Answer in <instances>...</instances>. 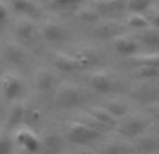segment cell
Segmentation results:
<instances>
[{"label": "cell", "mask_w": 159, "mask_h": 154, "mask_svg": "<svg viewBox=\"0 0 159 154\" xmlns=\"http://www.w3.org/2000/svg\"><path fill=\"white\" fill-rule=\"evenodd\" d=\"M95 6L101 11H113L119 8L120 2L119 0H95Z\"/></svg>", "instance_id": "obj_25"}, {"label": "cell", "mask_w": 159, "mask_h": 154, "mask_svg": "<svg viewBox=\"0 0 159 154\" xmlns=\"http://www.w3.org/2000/svg\"><path fill=\"white\" fill-rule=\"evenodd\" d=\"M126 24H127V27L133 28V30H138V31L145 30V28H148L151 25L149 24V18H147L145 16L138 14V13L130 14L126 20Z\"/></svg>", "instance_id": "obj_16"}, {"label": "cell", "mask_w": 159, "mask_h": 154, "mask_svg": "<svg viewBox=\"0 0 159 154\" xmlns=\"http://www.w3.org/2000/svg\"><path fill=\"white\" fill-rule=\"evenodd\" d=\"M11 7L17 13L32 14L36 10V6L32 0H11Z\"/></svg>", "instance_id": "obj_21"}, {"label": "cell", "mask_w": 159, "mask_h": 154, "mask_svg": "<svg viewBox=\"0 0 159 154\" xmlns=\"http://www.w3.org/2000/svg\"><path fill=\"white\" fill-rule=\"evenodd\" d=\"M4 56L7 62L13 63L14 66H22L27 62V56L22 48L17 44H7L4 48Z\"/></svg>", "instance_id": "obj_10"}, {"label": "cell", "mask_w": 159, "mask_h": 154, "mask_svg": "<svg viewBox=\"0 0 159 154\" xmlns=\"http://www.w3.org/2000/svg\"><path fill=\"white\" fill-rule=\"evenodd\" d=\"M151 6V0H127V7L133 11V13H144L148 10Z\"/></svg>", "instance_id": "obj_24"}, {"label": "cell", "mask_w": 159, "mask_h": 154, "mask_svg": "<svg viewBox=\"0 0 159 154\" xmlns=\"http://www.w3.org/2000/svg\"><path fill=\"white\" fill-rule=\"evenodd\" d=\"M147 126H148L147 119L140 115H129V113L117 123L119 132L126 137H138L147 129Z\"/></svg>", "instance_id": "obj_3"}, {"label": "cell", "mask_w": 159, "mask_h": 154, "mask_svg": "<svg viewBox=\"0 0 159 154\" xmlns=\"http://www.w3.org/2000/svg\"><path fill=\"white\" fill-rule=\"evenodd\" d=\"M41 147L48 154H56L61 149V140L57 135H46L43 140H41Z\"/></svg>", "instance_id": "obj_15"}, {"label": "cell", "mask_w": 159, "mask_h": 154, "mask_svg": "<svg viewBox=\"0 0 159 154\" xmlns=\"http://www.w3.org/2000/svg\"><path fill=\"white\" fill-rule=\"evenodd\" d=\"M149 24H151L152 27H158L159 28V11H158V13H155L154 17L149 20Z\"/></svg>", "instance_id": "obj_29"}, {"label": "cell", "mask_w": 159, "mask_h": 154, "mask_svg": "<svg viewBox=\"0 0 159 154\" xmlns=\"http://www.w3.org/2000/svg\"><path fill=\"white\" fill-rule=\"evenodd\" d=\"M35 85L39 91H49L55 85V76L48 69H39L35 73Z\"/></svg>", "instance_id": "obj_13"}, {"label": "cell", "mask_w": 159, "mask_h": 154, "mask_svg": "<svg viewBox=\"0 0 159 154\" xmlns=\"http://www.w3.org/2000/svg\"><path fill=\"white\" fill-rule=\"evenodd\" d=\"M113 48L119 55L131 58L140 51V42L130 35H119L113 39Z\"/></svg>", "instance_id": "obj_6"}, {"label": "cell", "mask_w": 159, "mask_h": 154, "mask_svg": "<svg viewBox=\"0 0 159 154\" xmlns=\"http://www.w3.org/2000/svg\"><path fill=\"white\" fill-rule=\"evenodd\" d=\"M24 91V83L16 73H6L2 77V93L7 99H16Z\"/></svg>", "instance_id": "obj_5"}, {"label": "cell", "mask_w": 159, "mask_h": 154, "mask_svg": "<svg viewBox=\"0 0 159 154\" xmlns=\"http://www.w3.org/2000/svg\"><path fill=\"white\" fill-rule=\"evenodd\" d=\"M25 108L21 104H16L11 108L10 113H8V125L10 126H18L25 118Z\"/></svg>", "instance_id": "obj_20"}, {"label": "cell", "mask_w": 159, "mask_h": 154, "mask_svg": "<svg viewBox=\"0 0 159 154\" xmlns=\"http://www.w3.org/2000/svg\"><path fill=\"white\" fill-rule=\"evenodd\" d=\"M137 39H140L143 44L148 45L152 48L159 46V28L149 25L145 30H141L137 35Z\"/></svg>", "instance_id": "obj_14"}, {"label": "cell", "mask_w": 159, "mask_h": 154, "mask_svg": "<svg viewBox=\"0 0 159 154\" xmlns=\"http://www.w3.org/2000/svg\"><path fill=\"white\" fill-rule=\"evenodd\" d=\"M56 105L61 108H73L78 107L84 102V94L82 91L73 84H64L57 90L55 97Z\"/></svg>", "instance_id": "obj_2"}, {"label": "cell", "mask_w": 159, "mask_h": 154, "mask_svg": "<svg viewBox=\"0 0 159 154\" xmlns=\"http://www.w3.org/2000/svg\"><path fill=\"white\" fill-rule=\"evenodd\" d=\"M99 137H101V132L98 128H92L84 122H70L67 128V139L74 144H87L95 142Z\"/></svg>", "instance_id": "obj_1"}, {"label": "cell", "mask_w": 159, "mask_h": 154, "mask_svg": "<svg viewBox=\"0 0 159 154\" xmlns=\"http://www.w3.org/2000/svg\"><path fill=\"white\" fill-rule=\"evenodd\" d=\"M151 112H152V115H154L155 118L159 119V102H158V104H155V105H152V107H151Z\"/></svg>", "instance_id": "obj_30"}, {"label": "cell", "mask_w": 159, "mask_h": 154, "mask_svg": "<svg viewBox=\"0 0 159 154\" xmlns=\"http://www.w3.org/2000/svg\"><path fill=\"white\" fill-rule=\"evenodd\" d=\"M52 2L53 6H69V4H73V3H75L77 0H50Z\"/></svg>", "instance_id": "obj_28"}, {"label": "cell", "mask_w": 159, "mask_h": 154, "mask_svg": "<svg viewBox=\"0 0 159 154\" xmlns=\"http://www.w3.org/2000/svg\"><path fill=\"white\" fill-rule=\"evenodd\" d=\"M133 62L137 66H152L159 67V53H145V55H134L131 56Z\"/></svg>", "instance_id": "obj_17"}, {"label": "cell", "mask_w": 159, "mask_h": 154, "mask_svg": "<svg viewBox=\"0 0 159 154\" xmlns=\"http://www.w3.org/2000/svg\"><path fill=\"white\" fill-rule=\"evenodd\" d=\"M16 142L24 149V152L35 154L41 149V139L30 128H20L16 132Z\"/></svg>", "instance_id": "obj_4"}, {"label": "cell", "mask_w": 159, "mask_h": 154, "mask_svg": "<svg viewBox=\"0 0 159 154\" xmlns=\"http://www.w3.org/2000/svg\"><path fill=\"white\" fill-rule=\"evenodd\" d=\"M77 16H78L80 20L88 21V22H92V21H96V20H98V13L93 11V8H91V7L81 8V10L77 13Z\"/></svg>", "instance_id": "obj_26"}, {"label": "cell", "mask_w": 159, "mask_h": 154, "mask_svg": "<svg viewBox=\"0 0 159 154\" xmlns=\"http://www.w3.org/2000/svg\"><path fill=\"white\" fill-rule=\"evenodd\" d=\"M53 63L60 72H73L78 67L80 62L74 56L66 55V53H56L53 58Z\"/></svg>", "instance_id": "obj_12"}, {"label": "cell", "mask_w": 159, "mask_h": 154, "mask_svg": "<svg viewBox=\"0 0 159 154\" xmlns=\"http://www.w3.org/2000/svg\"><path fill=\"white\" fill-rule=\"evenodd\" d=\"M13 153V140L6 130H0V154Z\"/></svg>", "instance_id": "obj_23"}, {"label": "cell", "mask_w": 159, "mask_h": 154, "mask_svg": "<svg viewBox=\"0 0 159 154\" xmlns=\"http://www.w3.org/2000/svg\"><path fill=\"white\" fill-rule=\"evenodd\" d=\"M103 154H133V149L120 142H112L106 144V147L103 149Z\"/></svg>", "instance_id": "obj_22"}, {"label": "cell", "mask_w": 159, "mask_h": 154, "mask_svg": "<svg viewBox=\"0 0 159 154\" xmlns=\"http://www.w3.org/2000/svg\"><path fill=\"white\" fill-rule=\"evenodd\" d=\"M0 113H2V105H0Z\"/></svg>", "instance_id": "obj_31"}, {"label": "cell", "mask_w": 159, "mask_h": 154, "mask_svg": "<svg viewBox=\"0 0 159 154\" xmlns=\"http://www.w3.org/2000/svg\"><path fill=\"white\" fill-rule=\"evenodd\" d=\"M88 115L93 119L95 122L102 125H107V126H113V125H117V119L109 112L105 107L101 105H95V107H91L88 109Z\"/></svg>", "instance_id": "obj_9"}, {"label": "cell", "mask_w": 159, "mask_h": 154, "mask_svg": "<svg viewBox=\"0 0 159 154\" xmlns=\"http://www.w3.org/2000/svg\"><path fill=\"white\" fill-rule=\"evenodd\" d=\"M159 76V67H152V66H135L133 70V77L135 79H154Z\"/></svg>", "instance_id": "obj_19"}, {"label": "cell", "mask_w": 159, "mask_h": 154, "mask_svg": "<svg viewBox=\"0 0 159 154\" xmlns=\"http://www.w3.org/2000/svg\"><path fill=\"white\" fill-rule=\"evenodd\" d=\"M41 32H42V36H43L45 41L50 42V44L63 41L64 36H66V31H64V28L61 27V25H59L57 22H52V21L43 24Z\"/></svg>", "instance_id": "obj_8"}, {"label": "cell", "mask_w": 159, "mask_h": 154, "mask_svg": "<svg viewBox=\"0 0 159 154\" xmlns=\"http://www.w3.org/2000/svg\"><path fill=\"white\" fill-rule=\"evenodd\" d=\"M7 14H8V10H7V7H6V4L3 2H0V28L7 21Z\"/></svg>", "instance_id": "obj_27"}, {"label": "cell", "mask_w": 159, "mask_h": 154, "mask_svg": "<svg viewBox=\"0 0 159 154\" xmlns=\"http://www.w3.org/2000/svg\"><path fill=\"white\" fill-rule=\"evenodd\" d=\"M119 2H120V0H119Z\"/></svg>", "instance_id": "obj_32"}, {"label": "cell", "mask_w": 159, "mask_h": 154, "mask_svg": "<svg viewBox=\"0 0 159 154\" xmlns=\"http://www.w3.org/2000/svg\"><path fill=\"white\" fill-rule=\"evenodd\" d=\"M89 85L95 88L99 93H109L115 88L113 85V79L110 77L109 73L106 72H93L88 79Z\"/></svg>", "instance_id": "obj_7"}, {"label": "cell", "mask_w": 159, "mask_h": 154, "mask_svg": "<svg viewBox=\"0 0 159 154\" xmlns=\"http://www.w3.org/2000/svg\"><path fill=\"white\" fill-rule=\"evenodd\" d=\"M16 34L22 42L30 44V42H32L34 38H35L36 27L32 21H30V20H22V21H20L18 24H17Z\"/></svg>", "instance_id": "obj_11"}, {"label": "cell", "mask_w": 159, "mask_h": 154, "mask_svg": "<svg viewBox=\"0 0 159 154\" xmlns=\"http://www.w3.org/2000/svg\"><path fill=\"white\" fill-rule=\"evenodd\" d=\"M103 107L106 108V109L109 111L116 119H121L129 113L127 107L121 101H119V99H112V101H109L106 105H103Z\"/></svg>", "instance_id": "obj_18"}]
</instances>
